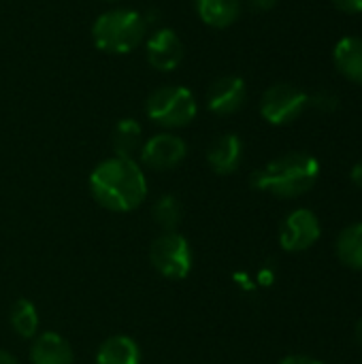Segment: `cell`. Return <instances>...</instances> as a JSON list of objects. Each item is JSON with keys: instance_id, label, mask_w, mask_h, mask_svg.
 Segmentation results:
<instances>
[{"instance_id": "obj_8", "label": "cell", "mask_w": 362, "mask_h": 364, "mask_svg": "<svg viewBox=\"0 0 362 364\" xmlns=\"http://www.w3.org/2000/svg\"><path fill=\"white\" fill-rule=\"evenodd\" d=\"M186 154V141L171 132H160L141 145V162L154 171H171L179 166Z\"/></svg>"}, {"instance_id": "obj_20", "label": "cell", "mask_w": 362, "mask_h": 364, "mask_svg": "<svg viewBox=\"0 0 362 364\" xmlns=\"http://www.w3.org/2000/svg\"><path fill=\"white\" fill-rule=\"evenodd\" d=\"M309 105L316 107L318 111L333 113V111H337V107H339V98H337V94H333V92H329V90H320V92H316L314 96H309Z\"/></svg>"}, {"instance_id": "obj_23", "label": "cell", "mask_w": 362, "mask_h": 364, "mask_svg": "<svg viewBox=\"0 0 362 364\" xmlns=\"http://www.w3.org/2000/svg\"><path fill=\"white\" fill-rule=\"evenodd\" d=\"M247 4L254 11H271L277 4V0H247Z\"/></svg>"}, {"instance_id": "obj_7", "label": "cell", "mask_w": 362, "mask_h": 364, "mask_svg": "<svg viewBox=\"0 0 362 364\" xmlns=\"http://www.w3.org/2000/svg\"><path fill=\"white\" fill-rule=\"evenodd\" d=\"M322 235L318 215L312 209H294L280 228V245L286 252H305Z\"/></svg>"}, {"instance_id": "obj_22", "label": "cell", "mask_w": 362, "mask_h": 364, "mask_svg": "<svg viewBox=\"0 0 362 364\" xmlns=\"http://www.w3.org/2000/svg\"><path fill=\"white\" fill-rule=\"evenodd\" d=\"M280 364H322L320 360H316V358H312V356H299V354H294V356H286L284 360Z\"/></svg>"}, {"instance_id": "obj_25", "label": "cell", "mask_w": 362, "mask_h": 364, "mask_svg": "<svg viewBox=\"0 0 362 364\" xmlns=\"http://www.w3.org/2000/svg\"><path fill=\"white\" fill-rule=\"evenodd\" d=\"M0 364H19V363H17V358H15L13 354H9V352L0 350Z\"/></svg>"}, {"instance_id": "obj_27", "label": "cell", "mask_w": 362, "mask_h": 364, "mask_svg": "<svg viewBox=\"0 0 362 364\" xmlns=\"http://www.w3.org/2000/svg\"><path fill=\"white\" fill-rule=\"evenodd\" d=\"M109 2H113V0H109Z\"/></svg>"}, {"instance_id": "obj_12", "label": "cell", "mask_w": 362, "mask_h": 364, "mask_svg": "<svg viewBox=\"0 0 362 364\" xmlns=\"http://www.w3.org/2000/svg\"><path fill=\"white\" fill-rule=\"evenodd\" d=\"M75 356L70 343L58 333H43L30 348L32 364H73Z\"/></svg>"}, {"instance_id": "obj_6", "label": "cell", "mask_w": 362, "mask_h": 364, "mask_svg": "<svg viewBox=\"0 0 362 364\" xmlns=\"http://www.w3.org/2000/svg\"><path fill=\"white\" fill-rule=\"evenodd\" d=\"M309 107V96L290 83L271 85L260 100V115L273 126H286L299 119Z\"/></svg>"}, {"instance_id": "obj_13", "label": "cell", "mask_w": 362, "mask_h": 364, "mask_svg": "<svg viewBox=\"0 0 362 364\" xmlns=\"http://www.w3.org/2000/svg\"><path fill=\"white\" fill-rule=\"evenodd\" d=\"M337 70L352 83H362V38L344 36L333 51Z\"/></svg>"}, {"instance_id": "obj_10", "label": "cell", "mask_w": 362, "mask_h": 364, "mask_svg": "<svg viewBox=\"0 0 362 364\" xmlns=\"http://www.w3.org/2000/svg\"><path fill=\"white\" fill-rule=\"evenodd\" d=\"M147 60L156 70L171 73L183 60V43L171 28H158L147 38Z\"/></svg>"}, {"instance_id": "obj_14", "label": "cell", "mask_w": 362, "mask_h": 364, "mask_svg": "<svg viewBox=\"0 0 362 364\" xmlns=\"http://www.w3.org/2000/svg\"><path fill=\"white\" fill-rule=\"evenodd\" d=\"M194 9L209 28H228L241 15V0H194Z\"/></svg>"}, {"instance_id": "obj_17", "label": "cell", "mask_w": 362, "mask_h": 364, "mask_svg": "<svg viewBox=\"0 0 362 364\" xmlns=\"http://www.w3.org/2000/svg\"><path fill=\"white\" fill-rule=\"evenodd\" d=\"M141 124L132 117H124L117 122L115 130H113V151L115 156L122 158H132L139 149H141Z\"/></svg>"}, {"instance_id": "obj_3", "label": "cell", "mask_w": 362, "mask_h": 364, "mask_svg": "<svg viewBox=\"0 0 362 364\" xmlns=\"http://www.w3.org/2000/svg\"><path fill=\"white\" fill-rule=\"evenodd\" d=\"M147 21L132 9H113L96 17L92 26L94 45L107 53H130L141 45Z\"/></svg>"}, {"instance_id": "obj_16", "label": "cell", "mask_w": 362, "mask_h": 364, "mask_svg": "<svg viewBox=\"0 0 362 364\" xmlns=\"http://www.w3.org/2000/svg\"><path fill=\"white\" fill-rule=\"evenodd\" d=\"M337 258L346 267L362 271V222L341 230L337 239Z\"/></svg>"}, {"instance_id": "obj_11", "label": "cell", "mask_w": 362, "mask_h": 364, "mask_svg": "<svg viewBox=\"0 0 362 364\" xmlns=\"http://www.w3.org/2000/svg\"><path fill=\"white\" fill-rule=\"evenodd\" d=\"M243 160V141L233 134H220L207 149V162L213 173L218 175H230L239 168Z\"/></svg>"}, {"instance_id": "obj_26", "label": "cell", "mask_w": 362, "mask_h": 364, "mask_svg": "<svg viewBox=\"0 0 362 364\" xmlns=\"http://www.w3.org/2000/svg\"><path fill=\"white\" fill-rule=\"evenodd\" d=\"M356 341H358V346L362 348V320L356 324Z\"/></svg>"}, {"instance_id": "obj_1", "label": "cell", "mask_w": 362, "mask_h": 364, "mask_svg": "<svg viewBox=\"0 0 362 364\" xmlns=\"http://www.w3.org/2000/svg\"><path fill=\"white\" fill-rule=\"evenodd\" d=\"M90 192L100 207L115 213H128L145 200L147 179L134 158L113 156L92 171Z\"/></svg>"}, {"instance_id": "obj_5", "label": "cell", "mask_w": 362, "mask_h": 364, "mask_svg": "<svg viewBox=\"0 0 362 364\" xmlns=\"http://www.w3.org/2000/svg\"><path fill=\"white\" fill-rule=\"evenodd\" d=\"M149 260L162 277L179 282L192 271V247L177 230L162 232L149 247Z\"/></svg>"}, {"instance_id": "obj_9", "label": "cell", "mask_w": 362, "mask_h": 364, "mask_svg": "<svg viewBox=\"0 0 362 364\" xmlns=\"http://www.w3.org/2000/svg\"><path fill=\"white\" fill-rule=\"evenodd\" d=\"M247 98V87L241 77L224 75L218 77L207 90V107L215 115H233L237 113Z\"/></svg>"}, {"instance_id": "obj_24", "label": "cell", "mask_w": 362, "mask_h": 364, "mask_svg": "<svg viewBox=\"0 0 362 364\" xmlns=\"http://www.w3.org/2000/svg\"><path fill=\"white\" fill-rule=\"evenodd\" d=\"M350 179H352V183H354L356 188H361L362 190V162H358V164H354V166H352V171H350Z\"/></svg>"}, {"instance_id": "obj_15", "label": "cell", "mask_w": 362, "mask_h": 364, "mask_svg": "<svg viewBox=\"0 0 362 364\" xmlns=\"http://www.w3.org/2000/svg\"><path fill=\"white\" fill-rule=\"evenodd\" d=\"M96 364H141V350L132 337L113 335L98 348Z\"/></svg>"}, {"instance_id": "obj_4", "label": "cell", "mask_w": 362, "mask_h": 364, "mask_svg": "<svg viewBox=\"0 0 362 364\" xmlns=\"http://www.w3.org/2000/svg\"><path fill=\"white\" fill-rule=\"evenodd\" d=\"M145 113L154 124L162 128H183L196 117L198 105L188 87L164 85L147 96Z\"/></svg>"}, {"instance_id": "obj_19", "label": "cell", "mask_w": 362, "mask_h": 364, "mask_svg": "<svg viewBox=\"0 0 362 364\" xmlns=\"http://www.w3.org/2000/svg\"><path fill=\"white\" fill-rule=\"evenodd\" d=\"M151 218L154 222L162 228V232H171L177 230V226L183 220V205L179 203L177 196L173 194H164L160 196L154 207H151Z\"/></svg>"}, {"instance_id": "obj_21", "label": "cell", "mask_w": 362, "mask_h": 364, "mask_svg": "<svg viewBox=\"0 0 362 364\" xmlns=\"http://www.w3.org/2000/svg\"><path fill=\"white\" fill-rule=\"evenodd\" d=\"M333 4L344 11V13H350V15H358L362 13V0H333Z\"/></svg>"}, {"instance_id": "obj_2", "label": "cell", "mask_w": 362, "mask_h": 364, "mask_svg": "<svg viewBox=\"0 0 362 364\" xmlns=\"http://www.w3.org/2000/svg\"><path fill=\"white\" fill-rule=\"evenodd\" d=\"M320 177V162L305 151H290L252 175V186L277 198H299L309 192Z\"/></svg>"}, {"instance_id": "obj_18", "label": "cell", "mask_w": 362, "mask_h": 364, "mask_svg": "<svg viewBox=\"0 0 362 364\" xmlns=\"http://www.w3.org/2000/svg\"><path fill=\"white\" fill-rule=\"evenodd\" d=\"M11 326L15 331V335L23 337V339H32L36 337L38 331V311L34 307L32 301L28 299H17L11 307Z\"/></svg>"}]
</instances>
